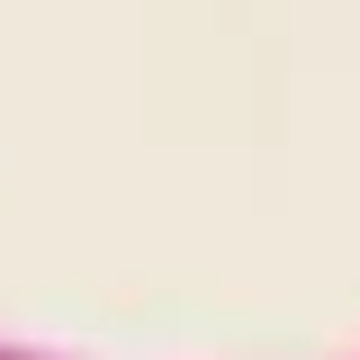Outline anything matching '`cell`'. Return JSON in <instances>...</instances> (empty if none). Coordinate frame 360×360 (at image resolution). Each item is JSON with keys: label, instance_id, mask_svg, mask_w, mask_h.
Masks as SVG:
<instances>
[]
</instances>
